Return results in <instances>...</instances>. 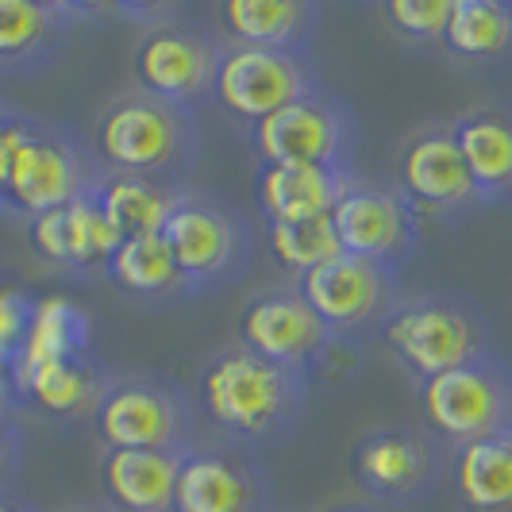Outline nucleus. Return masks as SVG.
Instances as JSON below:
<instances>
[{"mask_svg":"<svg viewBox=\"0 0 512 512\" xmlns=\"http://www.w3.org/2000/svg\"><path fill=\"white\" fill-rule=\"evenodd\" d=\"M201 401L212 424H220L231 436H278L301 416L305 370H289L278 362L258 359L247 347H231L205 366Z\"/></svg>","mask_w":512,"mask_h":512,"instance_id":"1","label":"nucleus"},{"mask_svg":"<svg viewBox=\"0 0 512 512\" xmlns=\"http://www.w3.org/2000/svg\"><path fill=\"white\" fill-rule=\"evenodd\" d=\"M97 151L116 174L166 185L162 178H174L193 162L197 131L181 104L158 101L151 93H128L101 116Z\"/></svg>","mask_w":512,"mask_h":512,"instance_id":"2","label":"nucleus"},{"mask_svg":"<svg viewBox=\"0 0 512 512\" xmlns=\"http://www.w3.org/2000/svg\"><path fill=\"white\" fill-rule=\"evenodd\" d=\"M432 432L447 443L512 436V370L497 355H478L420 389Z\"/></svg>","mask_w":512,"mask_h":512,"instance_id":"3","label":"nucleus"},{"mask_svg":"<svg viewBox=\"0 0 512 512\" xmlns=\"http://www.w3.org/2000/svg\"><path fill=\"white\" fill-rule=\"evenodd\" d=\"M385 339L424 382L489 351L482 316L455 297H416L397 305L385 316Z\"/></svg>","mask_w":512,"mask_h":512,"instance_id":"4","label":"nucleus"},{"mask_svg":"<svg viewBox=\"0 0 512 512\" xmlns=\"http://www.w3.org/2000/svg\"><path fill=\"white\" fill-rule=\"evenodd\" d=\"M212 93L243 124H262L285 104L316 93L305 58L289 51H266V47H239L228 43L216 54Z\"/></svg>","mask_w":512,"mask_h":512,"instance_id":"5","label":"nucleus"},{"mask_svg":"<svg viewBox=\"0 0 512 512\" xmlns=\"http://www.w3.org/2000/svg\"><path fill=\"white\" fill-rule=\"evenodd\" d=\"M262 166H343L351 147V116L332 97L308 93L255 124Z\"/></svg>","mask_w":512,"mask_h":512,"instance_id":"6","label":"nucleus"},{"mask_svg":"<svg viewBox=\"0 0 512 512\" xmlns=\"http://www.w3.org/2000/svg\"><path fill=\"white\" fill-rule=\"evenodd\" d=\"M297 289L332 335L370 328L374 320H385L397 308L393 270L359 255H347V251L324 262L320 270L305 274Z\"/></svg>","mask_w":512,"mask_h":512,"instance_id":"7","label":"nucleus"},{"mask_svg":"<svg viewBox=\"0 0 512 512\" xmlns=\"http://www.w3.org/2000/svg\"><path fill=\"white\" fill-rule=\"evenodd\" d=\"M332 224L339 235V247L347 255H359L366 262L385 266V270H397V262L409 258L416 247L420 216L412 212V205L397 189L351 181L335 205Z\"/></svg>","mask_w":512,"mask_h":512,"instance_id":"8","label":"nucleus"},{"mask_svg":"<svg viewBox=\"0 0 512 512\" xmlns=\"http://www.w3.org/2000/svg\"><path fill=\"white\" fill-rule=\"evenodd\" d=\"M108 451H174L189 455V409L178 393L154 382H128L108 389L97 409Z\"/></svg>","mask_w":512,"mask_h":512,"instance_id":"9","label":"nucleus"},{"mask_svg":"<svg viewBox=\"0 0 512 512\" xmlns=\"http://www.w3.org/2000/svg\"><path fill=\"white\" fill-rule=\"evenodd\" d=\"M328 339L332 332L308 308L301 289L258 293L239 316V347H247L258 359L289 366V370H305L316 355H324Z\"/></svg>","mask_w":512,"mask_h":512,"instance_id":"10","label":"nucleus"},{"mask_svg":"<svg viewBox=\"0 0 512 512\" xmlns=\"http://www.w3.org/2000/svg\"><path fill=\"white\" fill-rule=\"evenodd\" d=\"M397 185L412 212L432 216H451L482 201L451 128H424L412 135L397 162Z\"/></svg>","mask_w":512,"mask_h":512,"instance_id":"11","label":"nucleus"},{"mask_svg":"<svg viewBox=\"0 0 512 512\" xmlns=\"http://www.w3.org/2000/svg\"><path fill=\"white\" fill-rule=\"evenodd\" d=\"M89 189L81 158L70 143H62L58 135L27 128L16 139L8 181H4V201L20 208L27 216H43L51 208H66Z\"/></svg>","mask_w":512,"mask_h":512,"instance_id":"12","label":"nucleus"},{"mask_svg":"<svg viewBox=\"0 0 512 512\" xmlns=\"http://www.w3.org/2000/svg\"><path fill=\"white\" fill-rule=\"evenodd\" d=\"M162 239L174 251L181 285L216 282L243 255V231L228 208L212 205L205 197H185V193H178Z\"/></svg>","mask_w":512,"mask_h":512,"instance_id":"13","label":"nucleus"},{"mask_svg":"<svg viewBox=\"0 0 512 512\" xmlns=\"http://www.w3.org/2000/svg\"><path fill=\"white\" fill-rule=\"evenodd\" d=\"M355 470L370 493L405 501L436 486L443 451L436 447V439L416 428H378L359 443Z\"/></svg>","mask_w":512,"mask_h":512,"instance_id":"14","label":"nucleus"},{"mask_svg":"<svg viewBox=\"0 0 512 512\" xmlns=\"http://www.w3.org/2000/svg\"><path fill=\"white\" fill-rule=\"evenodd\" d=\"M216 47L178 31V27H151L139 47H135V74L143 93H151L158 101L185 104L212 89L216 74Z\"/></svg>","mask_w":512,"mask_h":512,"instance_id":"15","label":"nucleus"},{"mask_svg":"<svg viewBox=\"0 0 512 512\" xmlns=\"http://www.w3.org/2000/svg\"><path fill=\"white\" fill-rule=\"evenodd\" d=\"M347 166H262L258 208L270 224H305L332 216L351 185Z\"/></svg>","mask_w":512,"mask_h":512,"instance_id":"16","label":"nucleus"},{"mask_svg":"<svg viewBox=\"0 0 512 512\" xmlns=\"http://www.w3.org/2000/svg\"><path fill=\"white\" fill-rule=\"evenodd\" d=\"M174 512H258V482L228 455L189 451L178 470Z\"/></svg>","mask_w":512,"mask_h":512,"instance_id":"17","label":"nucleus"},{"mask_svg":"<svg viewBox=\"0 0 512 512\" xmlns=\"http://www.w3.org/2000/svg\"><path fill=\"white\" fill-rule=\"evenodd\" d=\"M181 459L174 451H108L104 489L124 512H174Z\"/></svg>","mask_w":512,"mask_h":512,"instance_id":"18","label":"nucleus"},{"mask_svg":"<svg viewBox=\"0 0 512 512\" xmlns=\"http://www.w3.org/2000/svg\"><path fill=\"white\" fill-rule=\"evenodd\" d=\"M220 20L228 27L231 43L239 47L297 54V47H305L312 39L316 4L308 0H224Z\"/></svg>","mask_w":512,"mask_h":512,"instance_id":"19","label":"nucleus"},{"mask_svg":"<svg viewBox=\"0 0 512 512\" xmlns=\"http://www.w3.org/2000/svg\"><path fill=\"white\" fill-rule=\"evenodd\" d=\"M455 143H459L466 170L474 178V189L482 201H497L512 193V120L497 112H470L455 124Z\"/></svg>","mask_w":512,"mask_h":512,"instance_id":"20","label":"nucleus"},{"mask_svg":"<svg viewBox=\"0 0 512 512\" xmlns=\"http://www.w3.org/2000/svg\"><path fill=\"white\" fill-rule=\"evenodd\" d=\"M455 489L474 512H512V436L455 447Z\"/></svg>","mask_w":512,"mask_h":512,"instance_id":"21","label":"nucleus"},{"mask_svg":"<svg viewBox=\"0 0 512 512\" xmlns=\"http://www.w3.org/2000/svg\"><path fill=\"white\" fill-rule=\"evenodd\" d=\"M89 347V320L70 297H43L31 305V324L24 335V351L12 366V378L43 362L81 359Z\"/></svg>","mask_w":512,"mask_h":512,"instance_id":"22","label":"nucleus"},{"mask_svg":"<svg viewBox=\"0 0 512 512\" xmlns=\"http://www.w3.org/2000/svg\"><path fill=\"white\" fill-rule=\"evenodd\" d=\"M97 201H101L104 216L116 224V231L131 239V235H154L166 228L170 212H174V185H158L147 178H131V174H112L93 185Z\"/></svg>","mask_w":512,"mask_h":512,"instance_id":"23","label":"nucleus"},{"mask_svg":"<svg viewBox=\"0 0 512 512\" xmlns=\"http://www.w3.org/2000/svg\"><path fill=\"white\" fill-rule=\"evenodd\" d=\"M443 43L459 58H501L512 51V4L505 0H455Z\"/></svg>","mask_w":512,"mask_h":512,"instance_id":"24","label":"nucleus"},{"mask_svg":"<svg viewBox=\"0 0 512 512\" xmlns=\"http://www.w3.org/2000/svg\"><path fill=\"white\" fill-rule=\"evenodd\" d=\"M108 274L116 278V285H124L128 293H139V297H162L181 285L178 262H174V251L166 247L162 231L124 239L108 262Z\"/></svg>","mask_w":512,"mask_h":512,"instance_id":"25","label":"nucleus"},{"mask_svg":"<svg viewBox=\"0 0 512 512\" xmlns=\"http://www.w3.org/2000/svg\"><path fill=\"white\" fill-rule=\"evenodd\" d=\"M266 243H270L274 262L297 282L312 270H320L324 262H332L335 255H343L332 216L305 220V224H266Z\"/></svg>","mask_w":512,"mask_h":512,"instance_id":"26","label":"nucleus"},{"mask_svg":"<svg viewBox=\"0 0 512 512\" xmlns=\"http://www.w3.org/2000/svg\"><path fill=\"white\" fill-rule=\"evenodd\" d=\"M24 393H31L47 412L70 416L81 412L93 397H97V378L81 359H62V362H43L35 370H27L20 378H12Z\"/></svg>","mask_w":512,"mask_h":512,"instance_id":"27","label":"nucleus"},{"mask_svg":"<svg viewBox=\"0 0 512 512\" xmlns=\"http://www.w3.org/2000/svg\"><path fill=\"white\" fill-rule=\"evenodd\" d=\"M66 224H70V266L74 270H93V266H108L116 247L124 243V235L116 224L104 216L101 201L93 193V185L66 205Z\"/></svg>","mask_w":512,"mask_h":512,"instance_id":"28","label":"nucleus"},{"mask_svg":"<svg viewBox=\"0 0 512 512\" xmlns=\"http://www.w3.org/2000/svg\"><path fill=\"white\" fill-rule=\"evenodd\" d=\"M54 31V8L35 0H0V58L39 51Z\"/></svg>","mask_w":512,"mask_h":512,"instance_id":"29","label":"nucleus"},{"mask_svg":"<svg viewBox=\"0 0 512 512\" xmlns=\"http://www.w3.org/2000/svg\"><path fill=\"white\" fill-rule=\"evenodd\" d=\"M451 4L455 0H389L385 16L405 39L432 43V39H443V31L451 24Z\"/></svg>","mask_w":512,"mask_h":512,"instance_id":"30","label":"nucleus"},{"mask_svg":"<svg viewBox=\"0 0 512 512\" xmlns=\"http://www.w3.org/2000/svg\"><path fill=\"white\" fill-rule=\"evenodd\" d=\"M31 305L35 301H27L20 289H4L0 285V370H12L20 351H24Z\"/></svg>","mask_w":512,"mask_h":512,"instance_id":"31","label":"nucleus"},{"mask_svg":"<svg viewBox=\"0 0 512 512\" xmlns=\"http://www.w3.org/2000/svg\"><path fill=\"white\" fill-rule=\"evenodd\" d=\"M31 243L35 251L58 262V266H70V224H66V208H51L43 216H31Z\"/></svg>","mask_w":512,"mask_h":512,"instance_id":"32","label":"nucleus"},{"mask_svg":"<svg viewBox=\"0 0 512 512\" xmlns=\"http://www.w3.org/2000/svg\"><path fill=\"white\" fill-rule=\"evenodd\" d=\"M4 401H8V378H4V370H0V409H4Z\"/></svg>","mask_w":512,"mask_h":512,"instance_id":"33","label":"nucleus"},{"mask_svg":"<svg viewBox=\"0 0 512 512\" xmlns=\"http://www.w3.org/2000/svg\"><path fill=\"white\" fill-rule=\"evenodd\" d=\"M0 459H4V424H0Z\"/></svg>","mask_w":512,"mask_h":512,"instance_id":"34","label":"nucleus"},{"mask_svg":"<svg viewBox=\"0 0 512 512\" xmlns=\"http://www.w3.org/2000/svg\"><path fill=\"white\" fill-rule=\"evenodd\" d=\"M0 512H20V509H12V505H4V501H0Z\"/></svg>","mask_w":512,"mask_h":512,"instance_id":"35","label":"nucleus"}]
</instances>
